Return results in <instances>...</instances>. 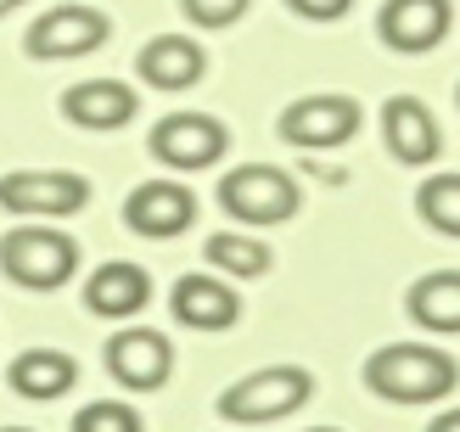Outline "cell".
I'll use <instances>...</instances> for the list:
<instances>
[{
  "instance_id": "1",
  "label": "cell",
  "mask_w": 460,
  "mask_h": 432,
  "mask_svg": "<svg viewBox=\"0 0 460 432\" xmlns=\"http://www.w3.org/2000/svg\"><path fill=\"white\" fill-rule=\"evenodd\" d=\"M455 382H460L455 354L427 348V343H387L365 359V388L394 404H432L455 393Z\"/></svg>"
},
{
  "instance_id": "2",
  "label": "cell",
  "mask_w": 460,
  "mask_h": 432,
  "mask_svg": "<svg viewBox=\"0 0 460 432\" xmlns=\"http://www.w3.org/2000/svg\"><path fill=\"white\" fill-rule=\"evenodd\" d=\"M0 269L29 292H51L79 269V242L62 236L57 225H40V219L17 225V231L0 236Z\"/></svg>"
},
{
  "instance_id": "3",
  "label": "cell",
  "mask_w": 460,
  "mask_h": 432,
  "mask_svg": "<svg viewBox=\"0 0 460 432\" xmlns=\"http://www.w3.org/2000/svg\"><path fill=\"white\" fill-rule=\"evenodd\" d=\"M309 393H314V376L309 371H297V366H264V371H252V376L236 382V388L219 393V416L225 421H242V427L281 421V416L297 410V404H309Z\"/></svg>"
},
{
  "instance_id": "4",
  "label": "cell",
  "mask_w": 460,
  "mask_h": 432,
  "mask_svg": "<svg viewBox=\"0 0 460 432\" xmlns=\"http://www.w3.org/2000/svg\"><path fill=\"white\" fill-rule=\"evenodd\" d=\"M219 208L242 225H281L297 214V180L287 169H270V163L230 169L219 180Z\"/></svg>"
},
{
  "instance_id": "5",
  "label": "cell",
  "mask_w": 460,
  "mask_h": 432,
  "mask_svg": "<svg viewBox=\"0 0 460 432\" xmlns=\"http://www.w3.org/2000/svg\"><path fill=\"white\" fill-rule=\"evenodd\" d=\"M90 202V180L84 174H62V169H12L0 174V208L17 219H67Z\"/></svg>"
},
{
  "instance_id": "6",
  "label": "cell",
  "mask_w": 460,
  "mask_h": 432,
  "mask_svg": "<svg viewBox=\"0 0 460 432\" xmlns=\"http://www.w3.org/2000/svg\"><path fill=\"white\" fill-rule=\"evenodd\" d=\"M359 129V101L354 96H332V90H320V96H304L281 112V141L304 146V152H326V146H342L354 141Z\"/></svg>"
},
{
  "instance_id": "7",
  "label": "cell",
  "mask_w": 460,
  "mask_h": 432,
  "mask_svg": "<svg viewBox=\"0 0 460 432\" xmlns=\"http://www.w3.org/2000/svg\"><path fill=\"white\" fill-rule=\"evenodd\" d=\"M112 34V22L107 12L96 6H51L45 17H34V29H29V57L40 62H62V57H90L96 45H107Z\"/></svg>"
},
{
  "instance_id": "8",
  "label": "cell",
  "mask_w": 460,
  "mask_h": 432,
  "mask_svg": "<svg viewBox=\"0 0 460 432\" xmlns=\"http://www.w3.org/2000/svg\"><path fill=\"white\" fill-rule=\"evenodd\" d=\"M230 146V129L219 119H208V112H174V119H164L152 129V157L169 169H208L219 163Z\"/></svg>"
},
{
  "instance_id": "9",
  "label": "cell",
  "mask_w": 460,
  "mask_h": 432,
  "mask_svg": "<svg viewBox=\"0 0 460 432\" xmlns=\"http://www.w3.org/2000/svg\"><path fill=\"white\" fill-rule=\"evenodd\" d=\"M191 219H197V197L186 186H174V180H146L124 202V225L135 236H152V242L191 231Z\"/></svg>"
},
{
  "instance_id": "10",
  "label": "cell",
  "mask_w": 460,
  "mask_h": 432,
  "mask_svg": "<svg viewBox=\"0 0 460 432\" xmlns=\"http://www.w3.org/2000/svg\"><path fill=\"white\" fill-rule=\"evenodd\" d=\"M382 141H387V152H394L399 163L421 169V163H432V157L444 152V129H438V119H432V107L421 96H387Z\"/></svg>"
},
{
  "instance_id": "11",
  "label": "cell",
  "mask_w": 460,
  "mask_h": 432,
  "mask_svg": "<svg viewBox=\"0 0 460 432\" xmlns=\"http://www.w3.org/2000/svg\"><path fill=\"white\" fill-rule=\"evenodd\" d=\"M107 371H112V382H124V388H141V393H152V388H164L169 382V371H174V348H169V337L164 331H119L107 343Z\"/></svg>"
},
{
  "instance_id": "12",
  "label": "cell",
  "mask_w": 460,
  "mask_h": 432,
  "mask_svg": "<svg viewBox=\"0 0 460 432\" xmlns=\"http://www.w3.org/2000/svg\"><path fill=\"white\" fill-rule=\"evenodd\" d=\"M449 17H455L449 0H387L376 29H382V40L394 45V51L421 57V51H432V45L449 34Z\"/></svg>"
},
{
  "instance_id": "13",
  "label": "cell",
  "mask_w": 460,
  "mask_h": 432,
  "mask_svg": "<svg viewBox=\"0 0 460 432\" xmlns=\"http://www.w3.org/2000/svg\"><path fill=\"white\" fill-rule=\"evenodd\" d=\"M169 309H174V321L191 326V331H230L242 321V298L219 276H180L174 292H169Z\"/></svg>"
},
{
  "instance_id": "14",
  "label": "cell",
  "mask_w": 460,
  "mask_h": 432,
  "mask_svg": "<svg viewBox=\"0 0 460 432\" xmlns=\"http://www.w3.org/2000/svg\"><path fill=\"white\" fill-rule=\"evenodd\" d=\"M146 298H152V276L141 264H124V259L90 269V281H84V304L102 321H129V314L146 309Z\"/></svg>"
},
{
  "instance_id": "15",
  "label": "cell",
  "mask_w": 460,
  "mask_h": 432,
  "mask_svg": "<svg viewBox=\"0 0 460 432\" xmlns=\"http://www.w3.org/2000/svg\"><path fill=\"white\" fill-rule=\"evenodd\" d=\"M202 67H208V57H202V45L191 34H157L135 57V74L152 90H191L202 79Z\"/></svg>"
},
{
  "instance_id": "16",
  "label": "cell",
  "mask_w": 460,
  "mask_h": 432,
  "mask_svg": "<svg viewBox=\"0 0 460 432\" xmlns=\"http://www.w3.org/2000/svg\"><path fill=\"white\" fill-rule=\"evenodd\" d=\"M62 112L79 129H119L135 119V90L124 79H84L74 90H62Z\"/></svg>"
},
{
  "instance_id": "17",
  "label": "cell",
  "mask_w": 460,
  "mask_h": 432,
  "mask_svg": "<svg viewBox=\"0 0 460 432\" xmlns=\"http://www.w3.org/2000/svg\"><path fill=\"white\" fill-rule=\"evenodd\" d=\"M6 382L22 399H57L79 382V366H74V354H62V348H29V354L12 359Z\"/></svg>"
},
{
  "instance_id": "18",
  "label": "cell",
  "mask_w": 460,
  "mask_h": 432,
  "mask_svg": "<svg viewBox=\"0 0 460 432\" xmlns=\"http://www.w3.org/2000/svg\"><path fill=\"white\" fill-rule=\"evenodd\" d=\"M410 321L427 331H460V269H432L410 287Z\"/></svg>"
},
{
  "instance_id": "19",
  "label": "cell",
  "mask_w": 460,
  "mask_h": 432,
  "mask_svg": "<svg viewBox=\"0 0 460 432\" xmlns=\"http://www.w3.org/2000/svg\"><path fill=\"white\" fill-rule=\"evenodd\" d=\"M202 259L225 276H264L270 269V247L259 236H242V231H214L202 242Z\"/></svg>"
},
{
  "instance_id": "20",
  "label": "cell",
  "mask_w": 460,
  "mask_h": 432,
  "mask_svg": "<svg viewBox=\"0 0 460 432\" xmlns=\"http://www.w3.org/2000/svg\"><path fill=\"white\" fill-rule=\"evenodd\" d=\"M416 208H421V219L432 225V231L460 236V174H432V180H421Z\"/></svg>"
},
{
  "instance_id": "21",
  "label": "cell",
  "mask_w": 460,
  "mask_h": 432,
  "mask_svg": "<svg viewBox=\"0 0 460 432\" xmlns=\"http://www.w3.org/2000/svg\"><path fill=\"white\" fill-rule=\"evenodd\" d=\"M79 432H141V416L129 410V404H84L74 416Z\"/></svg>"
},
{
  "instance_id": "22",
  "label": "cell",
  "mask_w": 460,
  "mask_h": 432,
  "mask_svg": "<svg viewBox=\"0 0 460 432\" xmlns=\"http://www.w3.org/2000/svg\"><path fill=\"white\" fill-rule=\"evenodd\" d=\"M180 6H186V17L197 22V29H230L252 0H180Z\"/></svg>"
},
{
  "instance_id": "23",
  "label": "cell",
  "mask_w": 460,
  "mask_h": 432,
  "mask_svg": "<svg viewBox=\"0 0 460 432\" xmlns=\"http://www.w3.org/2000/svg\"><path fill=\"white\" fill-rule=\"evenodd\" d=\"M287 6H292L297 17H309V22H337L342 12L354 6V0H287Z\"/></svg>"
},
{
  "instance_id": "24",
  "label": "cell",
  "mask_w": 460,
  "mask_h": 432,
  "mask_svg": "<svg viewBox=\"0 0 460 432\" xmlns=\"http://www.w3.org/2000/svg\"><path fill=\"white\" fill-rule=\"evenodd\" d=\"M432 432H460V410H449V416H438V421H432Z\"/></svg>"
},
{
  "instance_id": "25",
  "label": "cell",
  "mask_w": 460,
  "mask_h": 432,
  "mask_svg": "<svg viewBox=\"0 0 460 432\" xmlns=\"http://www.w3.org/2000/svg\"><path fill=\"white\" fill-rule=\"evenodd\" d=\"M22 6V0H0V17H6V12H17Z\"/></svg>"
}]
</instances>
